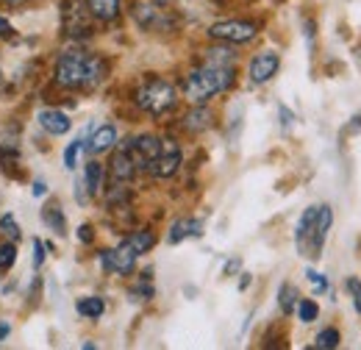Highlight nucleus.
Listing matches in <instances>:
<instances>
[{
	"instance_id": "nucleus-1",
	"label": "nucleus",
	"mask_w": 361,
	"mask_h": 350,
	"mask_svg": "<svg viewBox=\"0 0 361 350\" xmlns=\"http://www.w3.org/2000/svg\"><path fill=\"white\" fill-rule=\"evenodd\" d=\"M106 78V61L87 50H64L56 61V84L64 89H94Z\"/></svg>"
},
{
	"instance_id": "nucleus-2",
	"label": "nucleus",
	"mask_w": 361,
	"mask_h": 350,
	"mask_svg": "<svg viewBox=\"0 0 361 350\" xmlns=\"http://www.w3.org/2000/svg\"><path fill=\"white\" fill-rule=\"evenodd\" d=\"M233 87V64H214L206 61L203 67L192 70L183 81V95L189 103H209L212 97L223 95Z\"/></svg>"
},
{
	"instance_id": "nucleus-3",
	"label": "nucleus",
	"mask_w": 361,
	"mask_h": 350,
	"mask_svg": "<svg viewBox=\"0 0 361 350\" xmlns=\"http://www.w3.org/2000/svg\"><path fill=\"white\" fill-rule=\"evenodd\" d=\"M334 225V212L331 206H309L300 222H298V231H295V245H298V253L317 262L322 256V248H325V239H328V231Z\"/></svg>"
},
{
	"instance_id": "nucleus-4",
	"label": "nucleus",
	"mask_w": 361,
	"mask_h": 350,
	"mask_svg": "<svg viewBox=\"0 0 361 350\" xmlns=\"http://www.w3.org/2000/svg\"><path fill=\"white\" fill-rule=\"evenodd\" d=\"M134 100L145 114H150V117H164V114H170V111L176 109V103H178V89L173 87L170 81H164V78H147L142 87L136 89Z\"/></svg>"
},
{
	"instance_id": "nucleus-5",
	"label": "nucleus",
	"mask_w": 361,
	"mask_h": 350,
	"mask_svg": "<svg viewBox=\"0 0 361 350\" xmlns=\"http://www.w3.org/2000/svg\"><path fill=\"white\" fill-rule=\"evenodd\" d=\"M256 34H259V25L250 20H223V23H214L209 28L212 40H220L228 44H245L256 40Z\"/></svg>"
},
{
	"instance_id": "nucleus-6",
	"label": "nucleus",
	"mask_w": 361,
	"mask_h": 350,
	"mask_svg": "<svg viewBox=\"0 0 361 350\" xmlns=\"http://www.w3.org/2000/svg\"><path fill=\"white\" fill-rule=\"evenodd\" d=\"M136 259H139V256L134 253V248L123 239L117 248L100 253V267H103L106 272H111V275H131L136 267Z\"/></svg>"
},
{
	"instance_id": "nucleus-7",
	"label": "nucleus",
	"mask_w": 361,
	"mask_h": 350,
	"mask_svg": "<svg viewBox=\"0 0 361 350\" xmlns=\"http://www.w3.org/2000/svg\"><path fill=\"white\" fill-rule=\"evenodd\" d=\"M90 8L81 3V0H64V8H61V20H64V31L78 40V37H90L92 23H90Z\"/></svg>"
},
{
	"instance_id": "nucleus-8",
	"label": "nucleus",
	"mask_w": 361,
	"mask_h": 350,
	"mask_svg": "<svg viewBox=\"0 0 361 350\" xmlns=\"http://www.w3.org/2000/svg\"><path fill=\"white\" fill-rule=\"evenodd\" d=\"M161 142L164 139H159L153 133H142L136 139H128V150H131V159H134L136 170H147L150 173L156 156L161 153Z\"/></svg>"
},
{
	"instance_id": "nucleus-9",
	"label": "nucleus",
	"mask_w": 361,
	"mask_h": 350,
	"mask_svg": "<svg viewBox=\"0 0 361 350\" xmlns=\"http://www.w3.org/2000/svg\"><path fill=\"white\" fill-rule=\"evenodd\" d=\"M278 67H281V56H278L275 50H264V53H256V56L250 59L247 76H250L253 84H267V81L275 78Z\"/></svg>"
},
{
	"instance_id": "nucleus-10",
	"label": "nucleus",
	"mask_w": 361,
	"mask_h": 350,
	"mask_svg": "<svg viewBox=\"0 0 361 350\" xmlns=\"http://www.w3.org/2000/svg\"><path fill=\"white\" fill-rule=\"evenodd\" d=\"M180 162H183V156H180L178 145L176 142H161V153L156 156L150 173L156 175V178H173V175L178 173Z\"/></svg>"
},
{
	"instance_id": "nucleus-11",
	"label": "nucleus",
	"mask_w": 361,
	"mask_h": 350,
	"mask_svg": "<svg viewBox=\"0 0 361 350\" xmlns=\"http://www.w3.org/2000/svg\"><path fill=\"white\" fill-rule=\"evenodd\" d=\"M136 173V164L134 159H131V150H128V142H123L117 150H114V156H111V162H109V175H111V183H128Z\"/></svg>"
},
{
	"instance_id": "nucleus-12",
	"label": "nucleus",
	"mask_w": 361,
	"mask_h": 350,
	"mask_svg": "<svg viewBox=\"0 0 361 350\" xmlns=\"http://www.w3.org/2000/svg\"><path fill=\"white\" fill-rule=\"evenodd\" d=\"M39 126L45 128L50 136H61V133L70 131V117L64 114V111H59V109H45V111H39Z\"/></svg>"
},
{
	"instance_id": "nucleus-13",
	"label": "nucleus",
	"mask_w": 361,
	"mask_h": 350,
	"mask_svg": "<svg viewBox=\"0 0 361 350\" xmlns=\"http://www.w3.org/2000/svg\"><path fill=\"white\" fill-rule=\"evenodd\" d=\"M117 145V128L114 126H100L97 131L92 133L90 139V153L92 156H100V153H106V150H111Z\"/></svg>"
},
{
	"instance_id": "nucleus-14",
	"label": "nucleus",
	"mask_w": 361,
	"mask_h": 350,
	"mask_svg": "<svg viewBox=\"0 0 361 350\" xmlns=\"http://www.w3.org/2000/svg\"><path fill=\"white\" fill-rule=\"evenodd\" d=\"M200 234H203V222L200 219H178V222H173V228L167 234V242L178 245L186 236H200Z\"/></svg>"
},
{
	"instance_id": "nucleus-15",
	"label": "nucleus",
	"mask_w": 361,
	"mask_h": 350,
	"mask_svg": "<svg viewBox=\"0 0 361 350\" xmlns=\"http://www.w3.org/2000/svg\"><path fill=\"white\" fill-rule=\"evenodd\" d=\"M87 8H90V14L94 20L111 23L120 14V0H87Z\"/></svg>"
},
{
	"instance_id": "nucleus-16",
	"label": "nucleus",
	"mask_w": 361,
	"mask_h": 350,
	"mask_svg": "<svg viewBox=\"0 0 361 350\" xmlns=\"http://www.w3.org/2000/svg\"><path fill=\"white\" fill-rule=\"evenodd\" d=\"M209 126H212V111L206 109V103H197V106L183 117V128H186V131H192V133L206 131Z\"/></svg>"
},
{
	"instance_id": "nucleus-17",
	"label": "nucleus",
	"mask_w": 361,
	"mask_h": 350,
	"mask_svg": "<svg viewBox=\"0 0 361 350\" xmlns=\"http://www.w3.org/2000/svg\"><path fill=\"white\" fill-rule=\"evenodd\" d=\"M103 178H106L103 164H100V162H90V164H87V173H84V183H87V192H90V195H100Z\"/></svg>"
},
{
	"instance_id": "nucleus-18",
	"label": "nucleus",
	"mask_w": 361,
	"mask_h": 350,
	"mask_svg": "<svg viewBox=\"0 0 361 350\" xmlns=\"http://www.w3.org/2000/svg\"><path fill=\"white\" fill-rule=\"evenodd\" d=\"M75 308H78V314H81V317L97 320V317L106 311V303H103V298H94V295H90V298H81V301L75 303Z\"/></svg>"
},
{
	"instance_id": "nucleus-19",
	"label": "nucleus",
	"mask_w": 361,
	"mask_h": 350,
	"mask_svg": "<svg viewBox=\"0 0 361 350\" xmlns=\"http://www.w3.org/2000/svg\"><path fill=\"white\" fill-rule=\"evenodd\" d=\"M126 242L134 248L136 256H142V253H147V251L156 245V236H153V231H134V234H131Z\"/></svg>"
},
{
	"instance_id": "nucleus-20",
	"label": "nucleus",
	"mask_w": 361,
	"mask_h": 350,
	"mask_svg": "<svg viewBox=\"0 0 361 350\" xmlns=\"http://www.w3.org/2000/svg\"><path fill=\"white\" fill-rule=\"evenodd\" d=\"M298 301H300V295H298V289L292 286V284H283L281 289H278V306L283 314H292L295 306H298Z\"/></svg>"
},
{
	"instance_id": "nucleus-21",
	"label": "nucleus",
	"mask_w": 361,
	"mask_h": 350,
	"mask_svg": "<svg viewBox=\"0 0 361 350\" xmlns=\"http://www.w3.org/2000/svg\"><path fill=\"white\" fill-rule=\"evenodd\" d=\"M42 217L45 222L53 228V231H59V234H64V228H67V219H64V212H61V206L59 203H47L45 212H42Z\"/></svg>"
},
{
	"instance_id": "nucleus-22",
	"label": "nucleus",
	"mask_w": 361,
	"mask_h": 350,
	"mask_svg": "<svg viewBox=\"0 0 361 350\" xmlns=\"http://www.w3.org/2000/svg\"><path fill=\"white\" fill-rule=\"evenodd\" d=\"M339 331L336 328H325V331H319L317 334V339H314V345L312 348L317 350H334V348H339Z\"/></svg>"
},
{
	"instance_id": "nucleus-23",
	"label": "nucleus",
	"mask_w": 361,
	"mask_h": 350,
	"mask_svg": "<svg viewBox=\"0 0 361 350\" xmlns=\"http://www.w3.org/2000/svg\"><path fill=\"white\" fill-rule=\"evenodd\" d=\"M295 311H298V317H300L303 322H314L317 317H319V306H317L312 298H303V301H298Z\"/></svg>"
},
{
	"instance_id": "nucleus-24",
	"label": "nucleus",
	"mask_w": 361,
	"mask_h": 350,
	"mask_svg": "<svg viewBox=\"0 0 361 350\" xmlns=\"http://www.w3.org/2000/svg\"><path fill=\"white\" fill-rule=\"evenodd\" d=\"M136 20H139V25L142 28H153L156 23H159V11L153 8V6H136Z\"/></svg>"
},
{
	"instance_id": "nucleus-25",
	"label": "nucleus",
	"mask_w": 361,
	"mask_h": 350,
	"mask_svg": "<svg viewBox=\"0 0 361 350\" xmlns=\"http://www.w3.org/2000/svg\"><path fill=\"white\" fill-rule=\"evenodd\" d=\"M306 278H309V284H312V289H314V295H322V292H328L331 289V284H328V278L322 275V272H317V270H306Z\"/></svg>"
},
{
	"instance_id": "nucleus-26",
	"label": "nucleus",
	"mask_w": 361,
	"mask_h": 350,
	"mask_svg": "<svg viewBox=\"0 0 361 350\" xmlns=\"http://www.w3.org/2000/svg\"><path fill=\"white\" fill-rule=\"evenodd\" d=\"M17 262V248L8 242V245H0V270H11Z\"/></svg>"
},
{
	"instance_id": "nucleus-27",
	"label": "nucleus",
	"mask_w": 361,
	"mask_h": 350,
	"mask_svg": "<svg viewBox=\"0 0 361 350\" xmlns=\"http://www.w3.org/2000/svg\"><path fill=\"white\" fill-rule=\"evenodd\" d=\"M78 150H81V139H78V142H70V147L64 150V167H67V170H75V156H78Z\"/></svg>"
},
{
	"instance_id": "nucleus-28",
	"label": "nucleus",
	"mask_w": 361,
	"mask_h": 350,
	"mask_svg": "<svg viewBox=\"0 0 361 350\" xmlns=\"http://www.w3.org/2000/svg\"><path fill=\"white\" fill-rule=\"evenodd\" d=\"M0 228H3V234H6V236H11V239H20V225H17L14 219L8 217V215H6V217H0Z\"/></svg>"
},
{
	"instance_id": "nucleus-29",
	"label": "nucleus",
	"mask_w": 361,
	"mask_h": 350,
	"mask_svg": "<svg viewBox=\"0 0 361 350\" xmlns=\"http://www.w3.org/2000/svg\"><path fill=\"white\" fill-rule=\"evenodd\" d=\"M348 289H350V295H353V306H356V311L361 314V281L359 278H348Z\"/></svg>"
},
{
	"instance_id": "nucleus-30",
	"label": "nucleus",
	"mask_w": 361,
	"mask_h": 350,
	"mask_svg": "<svg viewBox=\"0 0 361 350\" xmlns=\"http://www.w3.org/2000/svg\"><path fill=\"white\" fill-rule=\"evenodd\" d=\"M134 298L136 301H150V298H153V286H150V284H145V278H142V284L134 289Z\"/></svg>"
},
{
	"instance_id": "nucleus-31",
	"label": "nucleus",
	"mask_w": 361,
	"mask_h": 350,
	"mask_svg": "<svg viewBox=\"0 0 361 350\" xmlns=\"http://www.w3.org/2000/svg\"><path fill=\"white\" fill-rule=\"evenodd\" d=\"M42 262H45V245L34 239V267H42Z\"/></svg>"
},
{
	"instance_id": "nucleus-32",
	"label": "nucleus",
	"mask_w": 361,
	"mask_h": 350,
	"mask_svg": "<svg viewBox=\"0 0 361 350\" xmlns=\"http://www.w3.org/2000/svg\"><path fill=\"white\" fill-rule=\"evenodd\" d=\"M92 236H94V234H92V225H81V228H78V239H81L84 245H90Z\"/></svg>"
},
{
	"instance_id": "nucleus-33",
	"label": "nucleus",
	"mask_w": 361,
	"mask_h": 350,
	"mask_svg": "<svg viewBox=\"0 0 361 350\" xmlns=\"http://www.w3.org/2000/svg\"><path fill=\"white\" fill-rule=\"evenodd\" d=\"M31 192H34V198H42L47 192L45 181H34V186H31Z\"/></svg>"
},
{
	"instance_id": "nucleus-34",
	"label": "nucleus",
	"mask_w": 361,
	"mask_h": 350,
	"mask_svg": "<svg viewBox=\"0 0 361 350\" xmlns=\"http://www.w3.org/2000/svg\"><path fill=\"white\" fill-rule=\"evenodd\" d=\"M8 31H11V25H8V20H6V17H0V37H6Z\"/></svg>"
},
{
	"instance_id": "nucleus-35",
	"label": "nucleus",
	"mask_w": 361,
	"mask_h": 350,
	"mask_svg": "<svg viewBox=\"0 0 361 350\" xmlns=\"http://www.w3.org/2000/svg\"><path fill=\"white\" fill-rule=\"evenodd\" d=\"M250 286V275H242V281H239V289H247Z\"/></svg>"
},
{
	"instance_id": "nucleus-36",
	"label": "nucleus",
	"mask_w": 361,
	"mask_h": 350,
	"mask_svg": "<svg viewBox=\"0 0 361 350\" xmlns=\"http://www.w3.org/2000/svg\"><path fill=\"white\" fill-rule=\"evenodd\" d=\"M236 267H239V262H236V259H233V262H228V264H226V272H233Z\"/></svg>"
},
{
	"instance_id": "nucleus-37",
	"label": "nucleus",
	"mask_w": 361,
	"mask_h": 350,
	"mask_svg": "<svg viewBox=\"0 0 361 350\" xmlns=\"http://www.w3.org/2000/svg\"><path fill=\"white\" fill-rule=\"evenodd\" d=\"M350 128H353V131H361V114L353 120V126H350Z\"/></svg>"
},
{
	"instance_id": "nucleus-38",
	"label": "nucleus",
	"mask_w": 361,
	"mask_h": 350,
	"mask_svg": "<svg viewBox=\"0 0 361 350\" xmlns=\"http://www.w3.org/2000/svg\"><path fill=\"white\" fill-rule=\"evenodd\" d=\"M6 334H8V325H6V322H3V325H0V339H3V337H6Z\"/></svg>"
},
{
	"instance_id": "nucleus-39",
	"label": "nucleus",
	"mask_w": 361,
	"mask_h": 350,
	"mask_svg": "<svg viewBox=\"0 0 361 350\" xmlns=\"http://www.w3.org/2000/svg\"><path fill=\"white\" fill-rule=\"evenodd\" d=\"M3 3H8V6H20V3H25V0H3Z\"/></svg>"
},
{
	"instance_id": "nucleus-40",
	"label": "nucleus",
	"mask_w": 361,
	"mask_h": 350,
	"mask_svg": "<svg viewBox=\"0 0 361 350\" xmlns=\"http://www.w3.org/2000/svg\"><path fill=\"white\" fill-rule=\"evenodd\" d=\"M150 3H159L161 6V3H173V0H150Z\"/></svg>"
}]
</instances>
